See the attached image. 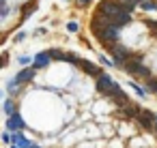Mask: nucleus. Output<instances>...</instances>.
<instances>
[{
    "label": "nucleus",
    "instance_id": "9d476101",
    "mask_svg": "<svg viewBox=\"0 0 157 148\" xmlns=\"http://www.w3.org/2000/svg\"><path fill=\"white\" fill-rule=\"evenodd\" d=\"M140 109H142V107H138V105H133V103H131V101H129V103H127V105H123V107H121V112H123V114H125V116H129V118H136V116H138V112H140Z\"/></svg>",
    "mask_w": 157,
    "mask_h": 148
},
{
    "label": "nucleus",
    "instance_id": "bb28decb",
    "mask_svg": "<svg viewBox=\"0 0 157 148\" xmlns=\"http://www.w3.org/2000/svg\"><path fill=\"white\" fill-rule=\"evenodd\" d=\"M30 148H41V146H37V144H33V146H30Z\"/></svg>",
    "mask_w": 157,
    "mask_h": 148
},
{
    "label": "nucleus",
    "instance_id": "393cba45",
    "mask_svg": "<svg viewBox=\"0 0 157 148\" xmlns=\"http://www.w3.org/2000/svg\"><path fill=\"white\" fill-rule=\"evenodd\" d=\"M90 2V0H75V7L78 9H84V5H88Z\"/></svg>",
    "mask_w": 157,
    "mask_h": 148
},
{
    "label": "nucleus",
    "instance_id": "39448f33",
    "mask_svg": "<svg viewBox=\"0 0 157 148\" xmlns=\"http://www.w3.org/2000/svg\"><path fill=\"white\" fill-rule=\"evenodd\" d=\"M7 129L13 131V133H15V131H24V129H26V122H24V118L15 112V114H11V116L7 118Z\"/></svg>",
    "mask_w": 157,
    "mask_h": 148
},
{
    "label": "nucleus",
    "instance_id": "412c9836",
    "mask_svg": "<svg viewBox=\"0 0 157 148\" xmlns=\"http://www.w3.org/2000/svg\"><path fill=\"white\" fill-rule=\"evenodd\" d=\"M99 62H101V65H105V67H116V65H114V60H110V58H105L103 54L99 56Z\"/></svg>",
    "mask_w": 157,
    "mask_h": 148
},
{
    "label": "nucleus",
    "instance_id": "f8f14e48",
    "mask_svg": "<svg viewBox=\"0 0 157 148\" xmlns=\"http://www.w3.org/2000/svg\"><path fill=\"white\" fill-rule=\"evenodd\" d=\"M140 9H142V11H146V13L157 11V0H144V2H140Z\"/></svg>",
    "mask_w": 157,
    "mask_h": 148
},
{
    "label": "nucleus",
    "instance_id": "7ed1b4c3",
    "mask_svg": "<svg viewBox=\"0 0 157 148\" xmlns=\"http://www.w3.org/2000/svg\"><path fill=\"white\" fill-rule=\"evenodd\" d=\"M110 54H112V60H114V65H116V69H123V65L125 62H129L131 58H133V54L125 47V45H114L112 50H108Z\"/></svg>",
    "mask_w": 157,
    "mask_h": 148
},
{
    "label": "nucleus",
    "instance_id": "f257e3e1",
    "mask_svg": "<svg viewBox=\"0 0 157 148\" xmlns=\"http://www.w3.org/2000/svg\"><path fill=\"white\" fill-rule=\"evenodd\" d=\"M95 86H97V92H101L103 97H110V99H114L116 94H121V92H123L121 84H116L108 73H101V75L97 77Z\"/></svg>",
    "mask_w": 157,
    "mask_h": 148
},
{
    "label": "nucleus",
    "instance_id": "f03ea898",
    "mask_svg": "<svg viewBox=\"0 0 157 148\" xmlns=\"http://www.w3.org/2000/svg\"><path fill=\"white\" fill-rule=\"evenodd\" d=\"M123 71H125V73H129V75L144 77V80H148V77H151V69H148V67H144V56H133L129 62H125V65H123Z\"/></svg>",
    "mask_w": 157,
    "mask_h": 148
},
{
    "label": "nucleus",
    "instance_id": "423d86ee",
    "mask_svg": "<svg viewBox=\"0 0 157 148\" xmlns=\"http://www.w3.org/2000/svg\"><path fill=\"white\" fill-rule=\"evenodd\" d=\"M35 75H37V69H35V67H24L22 71H17V75H15V82H20V84L24 86V84L33 82V80H35Z\"/></svg>",
    "mask_w": 157,
    "mask_h": 148
},
{
    "label": "nucleus",
    "instance_id": "6ab92c4d",
    "mask_svg": "<svg viewBox=\"0 0 157 148\" xmlns=\"http://www.w3.org/2000/svg\"><path fill=\"white\" fill-rule=\"evenodd\" d=\"M146 90H151V92H155V94H157V80L148 77V80H146Z\"/></svg>",
    "mask_w": 157,
    "mask_h": 148
},
{
    "label": "nucleus",
    "instance_id": "5701e85b",
    "mask_svg": "<svg viewBox=\"0 0 157 148\" xmlns=\"http://www.w3.org/2000/svg\"><path fill=\"white\" fill-rule=\"evenodd\" d=\"M13 39H15V41H24V39H26V32H22V30H20V32H15V37H13Z\"/></svg>",
    "mask_w": 157,
    "mask_h": 148
},
{
    "label": "nucleus",
    "instance_id": "20e7f679",
    "mask_svg": "<svg viewBox=\"0 0 157 148\" xmlns=\"http://www.w3.org/2000/svg\"><path fill=\"white\" fill-rule=\"evenodd\" d=\"M136 120H138L140 127H144V129H148V131H155V129H157V116H155L151 109H144V107H142V109L138 112Z\"/></svg>",
    "mask_w": 157,
    "mask_h": 148
},
{
    "label": "nucleus",
    "instance_id": "a878e982",
    "mask_svg": "<svg viewBox=\"0 0 157 148\" xmlns=\"http://www.w3.org/2000/svg\"><path fill=\"white\" fill-rule=\"evenodd\" d=\"M2 142H5V144H11V142H13V137H11L9 133H2Z\"/></svg>",
    "mask_w": 157,
    "mask_h": 148
},
{
    "label": "nucleus",
    "instance_id": "cd10ccee",
    "mask_svg": "<svg viewBox=\"0 0 157 148\" xmlns=\"http://www.w3.org/2000/svg\"><path fill=\"white\" fill-rule=\"evenodd\" d=\"M11 148H20V146H11Z\"/></svg>",
    "mask_w": 157,
    "mask_h": 148
},
{
    "label": "nucleus",
    "instance_id": "6e6552de",
    "mask_svg": "<svg viewBox=\"0 0 157 148\" xmlns=\"http://www.w3.org/2000/svg\"><path fill=\"white\" fill-rule=\"evenodd\" d=\"M80 69L84 71V73H88V75H93V77H99L103 71L95 65V62H90V60H82V65H80Z\"/></svg>",
    "mask_w": 157,
    "mask_h": 148
},
{
    "label": "nucleus",
    "instance_id": "4468645a",
    "mask_svg": "<svg viewBox=\"0 0 157 148\" xmlns=\"http://www.w3.org/2000/svg\"><path fill=\"white\" fill-rule=\"evenodd\" d=\"M65 62H71V65L80 67V65H82V58H80L78 54H73V52H67V54H65Z\"/></svg>",
    "mask_w": 157,
    "mask_h": 148
},
{
    "label": "nucleus",
    "instance_id": "aec40b11",
    "mask_svg": "<svg viewBox=\"0 0 157 148\" xmlns=\"http://www.w3.org/2000/svg\"><path fill=\"white\" fill-rule=\"evenodd\" d=\"M78 30H80V24L78 22H69L67 24V32H78Z\"/></svg>",
    "mask_w": 157,
    "mask_h": 148
},
{
    "label": "nucleus",
    "instance_id": "1a4fd4ad",
    "mask_svg": "<svg viewBox=\"0 0 157 148\" xmlns=\"http://www.w3.org/2000/svg\"><path fill=\"white\" fill-rule=\"evenodd\" d=\"M35 11H37V2L28 0V2H26V5L22 7V22H26V20H28V17H30V15H33Z\"/></svg>",
    "mask_w": 157,
    "mask_h": 148
},
{
    "label": "nucleus",
    "instance_id": "9b49d317",
    "mask_svg": "<svg viewBox=\"0 0 157 148\" xmlns=\"http://www.w3.org/2000/svg\"><path fill=\"white\" fill-rule=\"evenodd\" d=\"M13 144H17L20 148H30V146H33V144L24 137V133H22V131H15V133H13Z\"/></svg>",
    "mask_w": 157,
    "mask_h": 148
},
{
    "label": "nucleus",
    "instance_id": "f3484780",
    "mask_svg": "<svg viewBox=\"0 0 157 148\" xmlns=\"http://www.w3.org/2000/svg\"><path fill=\"white\" fill-rule=\"evenodd\" d=\"M118 2H121V5H123L127 11H131V13L136 11V7H140V2H138V0H118Z\"/></svg>",
    "mask_w": 157,
    "mask_h": 148
},
{
    "label": "nucleus",
    "instance_id": "ddd939ff",
    "mask_svg": "<svg viewBox=\"0 0 157 148\" xmlns=\"http://www.w3.org/2000/svg\"><path fill=\"white\" fill-rule=\"evenodd\" d=\"M20 88H22V84H20V82H15V77H13L9 84H7V92H9L11 97H15V94L20 92Z\"/></svg>",
    "mask_w": 157,
    "mask_h": 148
},
{
    "label": "nucleus",
    "instance_id": "2eb2a0df",
    "mask_svg": "<svg viewBox=\"0 0 157 148\" xmlns=\"http://www.w3.org/2000/svg\"><path fill=\"white\" fill-rule=\"evenodd\" d=\"M5 114H7V116L15 114V101H13V97H7V99H5Z\"/></svg>",
    "mask_w": 157,
    "mask_h": 148
},
{
    "label": "nucleus",
    "instance_id": "dca6fc26",
    "mask_svg": "<svg viewBox=\"0 0 157 148\" xmlns=\"http://www.w3.org/2000/svg\"><path fill=\"white\" fill-rule=\"evenodd\" d=\"M48 52H50L52 60H60V62H65V54H67V52H63V50H56V47H52V50H48Z\"/></svg>",
    "mask_w": 157,
    "mask_h": 148
},
{
    "label": "nucleus",
    "instance_id": "a211bd4d",
    "mask_svg": "<svg viewBox=\"0 0 157 148\" xmlns=\"http://www.w3.org/2000/svg\"><path fill=\"white\" fill-rule=\"evenodd\" d=\"M129 86H131V90H136V92H138V97H146V88H144V86H140L138 82H129Z\"/></svg>",
    "mask_w": 157,
    "mask_h": 148
},
{
    "label": "nucleus",
    "instance_id": "b1692460",
    "mask_svg": "<svg viewBox=\"0 0 157 148\" xmlns=\"http://www.w3.org/2000/svg\"><path fill=\"white\" fill-rule=\"evenodd\" d=\"M144 24H146V26H148L151 30H157V22H153V20H146Z\"/></svg>",
    "mask_w": 157,
    "mask_h": 148
},
{
    "label": "nucleus",
    "instance_id": "0eeeda50",
    "mask_svg": "<svg viewBox=\"0 0 157 148\" xmlns=\"http://www.w3.org/2000/svg\"><path fill=\"white\" fill-rule=\"evenodd\" d=\"M50 62H52V56H50V52H39V54L35 56V60H33V67H35L37 71H41V69H45Z\"/></svg>",
    "mask_w": 157,
    "mask_h": 148
},
{
    "label": "nucleus",
    "instance_id": "4be33fe9",
    "mask_svg": "<svg viewBox=\"0 0 157 148\" xmlns=\"http://www.w3.org/2000/svg\"><path fill=\"white\" fill-rule=\"evenodd\" d=\"M17 60H20V65H22V67H28V65L33 62V58H30V56H20Z\"/></svg>",
    "mask_w": 157,
    "mask_h": 148
}]
</instances>
